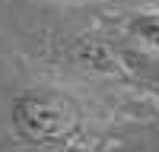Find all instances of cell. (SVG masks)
I'll return each mask as SVG.
<instances>
[{"label": "cell", "mask_w": 159, "mask_h": 152, "mask_svg": "<svg viewBox=\"0 0 159 152\" xmlns=\"http://www.w3.org/2000/svg\"><path fill=\"white\" fill-rule=\"evenodd\" d=\"M118 54V70L121 76H127L130 82H137L140 89L159 95V51H147V48H137V44H118L115 48Z\"/></svg>", "instance_id": "cell-2"}, {"label": "cell", "mask_w": 159, "mask_h": 152, "mask_svg": "<svg viewBox=\"0 0 159 152\" xmlns=\"http://www.w3.org/2000/svg\"><path fill=\"white\" fill-rule=\"evenodd\" d=\"M10 117H13V130L19 133V139L35 143V146H57L80 133L83 111L64 92L29 89V92H19L13 98Z\"/></svg>", "instance_id": "cell-1"}, {"label": "cell", "mask_w": 159, "mask_h": 152, "mask_svg": "<svg viewBox=\"0 0 159 152\" xmlns=\"http://www.w3.org/2000/svg\"><path fill=\"white\" fill-rule=\"evenodd\" d=\"M121 35L127 38V44L159 51V10H137L127 13L121 19Z\"/></svg>", "instance_id": "cell-3"}, {"label": "cell", "mask_w": 159, "mask_h": 152, "mask_svg": "<svg viewBox=\"0 0 159 152\" xmlns=\"http://www.w3.org/2000/svg\"><path fill=\"white\" fill-rule=\"evenodd\" d=\"M73 60L86 70H99V73H118V54L105 38H80L73 44Z\"/></svg>", "instance_id": "cell-4"}]
</instances>
